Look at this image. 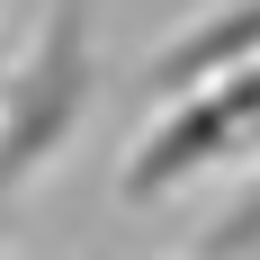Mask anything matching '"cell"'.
Here are the masks:
<instances>
[{"mask_svg": "<svg viewBox=\"0 0 260 260\" xmlns=\"http://www.w3.org/2000/svg\"><path fill=\"white\" fill-rule=\"evenodd\" d=\"M99 90V54H90V0H54L45 36L18 54V72L0 81V198H18V180H36L63 135L90 117Z\"/></svg>", "mask_w": 260, "mask_h": 260, "instance_id": "6da1fadb", "label": "cell"}, {"mask_svg": "<svg viewBox=\"0 0 260 260\" xmlns=\"http://www.w3.org/2000/svg\"><path fill=\"white\" fill-rule=\"evenodd\" d=\"M251 54H260V0H242L234 18H207L188 45H161L153 54V81H161V90H198V81L251 63Z\"/></svg>", "mask_w": 260, "mask_h": 260, "instance_id": "7a4b0ae2", "label": "cell"}]
</instances>
